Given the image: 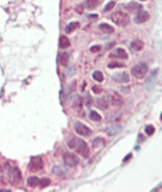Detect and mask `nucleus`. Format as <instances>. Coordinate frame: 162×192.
Wrapping results in <instances>:
<instances>
[{
    "label": "nucleus",
    "instance_id": "f257e3e1",
    "mask_svg": "<svg viewBox=\"0 0 162 192\" xmlns=\"http://www.w3.org/2000/svg\"><path fill=\"white\" fill-rule=\"evenodd\" d=\"M67 144L69 148L75 149L83 158H87L89 156L90 149L87 143L83 139L78 137H73L69 139Z\"/></svg>",
    "mask_w": 162,
    "mask_h": 192
},
{
    "label": "nucleus",
    "instance_id": "f03ea898",
    "mask_svg": "<svg viewBox=\"0 0 162 192\" xmlns=\"http://www.w3.org/2000/svg\"><path fill=\"white\" fill-rule=\"evenodd\" d=\"M111 20L113 23L120 27H126L130 23V17L126 13L122 11H116L111 16Z\"/></svg>",
    "mask_w": 162,
    "mask_h": 192
},
{
    "label": "nucleus",
    "instance_id": "7ed1b4c3",
    "mask_svg": "<svg viewBox=\"0 0 162 192\" xmlns=\"http://www.w3.org/2000/svg\"><path fill=\"white\" fill-rule=\"evenodd\" d=\"M8 181L11 185H16L22 181L21 171L17 167H11L8 171Z\"/></svg>",
    "mask_w": 162,
    "mask_h": 192
},
{
    "label": "nucleus",
    "instance_id": "20e7f679",
    "mask_svg": "<svg viewBox=\"0 0 162 192\" xmlns=\"http://www.w3.org/2000/svg\"><path fill=\"white\" fill-rule=\"evenodd\" d=\"M148 72V65L144 62H141L133 67L132 69V74L137 79H142L146 76Z\"/></svg>",
    "mask_w": 162,
    "mask_h": 192
},
{
    "label": "nucleus",
    "instance_id": "39448f33",
    "mask_svg": "<svg viewBox=\"0 0 162 192\" xmlns=\"http://www.w3.org/2000/svg\"><path fill=\"white\" fill-rule=\"evenodd\" d=\"M43 167V162L40 156H34L31 158L28 165V169L32 173H36L41 171Z\"/></svg>",
    "mask_w": 162,
    "mask_h": 192
},
{
    "label": "nucleus",
    "instance_id": "423d86ee",
    "mask_svg": "<svg viewBox=\"0 0 162 192\" xmlns=\"http://www.w3.org/2000/svg\"><path fill=\"white\" fill-rule=\"evenodd\" d=\"M63 159H64V162L65 164V165H67V167H76L79 164V158H78V157L76 155H75V154H73L72 153H69V152L64 153V156H63Z\"/></svg>",
    "mask_w": 162,
    "mask_h": 192
},
{
    "label": "nucleus",
    "instance_id": "0eeeda50",
    "mask_svg": "<svg viewBox=\"0 0 162 192\" xmlns=\"http://www.w3.org/2000/svg\"><path fill=\"white\" fill-rule=\"evenodd\" d=\"M108 100L114 107L119 108L123 104V99L118 93L115 91H111L108 95Z\"/></svg>",
    "mask_w": 162,
    "mask_h": 192
},
{
    "label": "nucleus",
    "instance_id": "6e6552de",
    "mask_svg": "<svg viewBox=\"0 0 162 192\" xmlns=\"http://www.w3.org/2000/svg\"><path fill=\"white\" fill-rule=\"evenodd\" d=\"M74 129H75L76 132L78 135H82V136H89L92 133V130L87 127L86 125H84V123H81V122H76L75 123V126H74Z\"/></svg>",
    "mask_w": 162,
    "mask_h": 192
},
{
    "label": "nucleus",
    "instance_id": "1a4fd4ad",
    "mask_svg": "<svg viewBox=\"0 0 162 192\" xmlns=\"http://www.w3.org/2000/svg\"><path fill=\"white\" fill-rule=\"evenodd\" d=\"M149 19H150V14L147 11H141L137 13L135 17L134 18V22L136 24H142L146 23Z\"/></svg>",
    "mask_w": 162,
    "mask_h": 192
},
{
    "label": "nucleus",
    "instance_id": "9d476101",
    "mask_svg": "<svg viewBox=\"0 0 162 192\" xmlns=\"http://www.w3.org/2000/svg\"><path fill=\"white\" fill-rule=\"evenodd\" d=\"M109 57L114 58L126 59L128 58V54L126 52V50L122 48H117L114 50L113 52H111Z\"/></svg>",
    "mask_w": 162,
    "mask_h": 192
},
{
    "label": "nucleus",
    "instance_id": "9b49d317",
    "mask_svg": "<svg viewBox=\"0 0 162 192\" xmlns=\"http://www.w3.org/2000/svg\"><path fill=\"white\" fill-rule=\"evenodd\" d=\"M113 80L118 83H127L129 82V76L126 72L115 73L112 76Z\"/></svg>",
    "mask_w": 162,
    "mask_h": 192
},
{
    "label": "nucleus",
    "instance_id": "f8f14e48",
    "mask_svg": "<svg viewBox=\"0 0 162 192\" xmlns=\"http://www.w3.org/2000/svg\"><path fill=\"white\" fill-rule=\"evenodd\" d=\"M141 8H142V6L135 2H130V3L128 4L126 6V9L127 11L132 13H138L139 11H141Z\"/></svg>",
    "mask_w": 162,
    "mask_h": 192
},
{
    "label": "nucleus",
    "instance_id": "ddd939ff",
    "mask_svg": "<svg viewBox=\"0 0 162 192\" xmlns=\"http://www.w3.org/2000/svg\"><path fill=\"white\" fill-rule=\"evenodd\" d=\"M96 106L101 110H105L107 109L109 106V102L108 99L105 97H101L100 99H97L96 102Z\"/></svg>",
    "mask_w": 162,
    "mask_h": 192
},
{
    "label": "nucleus",
    "instance_id": "4468645a",
    "mask_svg": "<svg viewBox=\"0 0 162 192\" xmlns=\"http://www.w3.org/2000/svg\"><path fill=\"white\" fill-rule=\"evenodd\" d=\"M121 130V126H119V125H114V126H109L108 128L106 129V132L110 136H114V135L119 134Z\"/></svg>",
    "mask_w": 162,
    "mask_h": 192
},
{
    "label": "nucleus",
    "instance_id": "2eb2a0df",
    "mask_svg": "<svg viewBox=\"0 0 162 192\" xmlns=\"http://www.w3.org/2000/svg\"><path fill=\"white\" fill-rule=\"evenodd\" d=\"M80 27V23L78 22H72L65 27V32L67 34H70Z\"/></svg>",
    "mask_w": 162,
    "mask_h": 192
},
{
    "label": "nucleus",
    "instance_id": "dca6fc26",
    "mask_svg": "<svg viewBox=\"0 0 162 192\" xmlns=\"http://www.w3.org/2000/svg\"><path fill=\"white\" fill-rule=\"evenodd\" d=\"M143 46H144V43L141 40H135L131 43V47L132 50L137 51V52L142 50Z\"/></svg>",
    "mask_w": 162,
    "mask_h": 192
},
{
    "label": "nucleus",
    "instance_id": "f3484780",
    "mask_svg": "<svg viewBox=\"0 0 162 192\" xmlns=\"http://www.w3.org/2000/svg\"><path fill=\"white\" fill-rule=\"evenodd\" d=\"M105 145V140L102 137H97L93 140L92 144L93 148L98 149L101 148Z\"/></svg>",
    "mask_w": 162,
    "mask_h": 192
},
{
    "label": "nucleus",
    "instance_id": "a211bd4d",
    "mask_svg": "<svg viewBox=\"0 0 162 192\" xmlns=\"http://www.w3.org/2000/svg\"><path fill=\"white\" fill-rule=\"evenodd\" d=\"M99 28L102 32L105 33V34H112L113 32H114V27H112L108 23H101L99 25Z\"/></svg>",
    "mask_w": 162,
    "mask_h": 192
},
{
    "label": "nucleus",
    "instance_id": "6ab92c4d",
    "mask_svg": "<svg viewBox=\"0 0 162 192\" xmlns=\"http://www.w3.org/2000/svg\"><path fill=\"white\" fill-rule=\"evenodd\" d=\"M82 105H83V99L79 95H76L74 96L73 102V106L76 109H82Z\"/></svg>",
    "mask_w": 162,
    "mask_h": 192
},
{
    "label": "nucleus",
    "instance_id": "aec40b11",
    "mask_svg": "<svg viewBox=\"0 0 162 192\" xmlns=\"http://www.w3.org/2000/svg\"><path fill=\"white\" fill-rule=\"evenodd\" d=\"M70 46V41L68 39L66 36L62 35L61 36L60 39H59V46L61 49H66L68 48Z\"/></svg>",
    "mask_w": 162,
    "mask_h": 192
},
{
    "label": "nucleus",
    "instance_id": "412c9836",
    "mask_svg": "<svg viewBox=\"0 0 162 192\" xmlns=\"http://www.w3.org/2000/svg\"><path fill=\"white\" fill-rule=\"evenodd\" d=\"M69 57L67 52H63L61 55H59V63L61 64V66L63 67H67V66L68 63H69Z\"/></svg>",
    "mask_w": 162,
    "mask_h": 192
},
{
    "label": "nucleus",
    "instance_id": "4be33fe9",
    "mask_svg": "<svg viewBox=\"0 0 162 192\" xmlns=\"http://www.w3.org/2000/svg\"><path fill=\"white\" fill-rule=\"evenodd\" d=\"M39 178L37 177V176H30L27 180V185L31 188H35L38 185H39Z\"/></svg>",
    "mask_w": 162,
    "mask_h": 192
},
{
    "label": "nucleus",
    "instance_id": "5701e85b",
    "mask_svg": "<svg viewBox=\"0 0 162 192\" xmlns=\"http://www.w3.org/2000/svg\"><path fill=\"white\" fill-rule=\"evenodd\" d=\"M99 3H100L99 0H86L84 6L87 9L93 10V9H95L98 6Z\"/></svg>",
    "mask_w": 162,
    "mask_h": 192
},
{
    "label": "nucleus",
    "instance_id": "b1692460",
    "mask_svg": "<svg viewBox=\"0 0 162 192\" xmlns=\"http://www.w3.org/2000/svg\"><path fill=\"white\" fill-rule=\"evenodd\" d=\"M51 183V180L49 179V178H42L41 180H40L39 182V185L41 189H45V188H47L49 185Z\"/></svg>",
    "mask_w": 162,
    "mask_h": 192
},
{
    "label": "nucleus",
    "instance_id": "393cba45",
    "mask_svg": "<svg viewBox=\"0 0 162 192\" xmlns=\"http://www.w3.org/2000/svg\"><path fill=\"white\" fill-rule=\"evenodd\" d=\"M89 118L91 120L96 121V122H98V121H100L102 120L101 115L99 114L98 112H96V111H91L89 114Z\"/></svg>",
    "mask_w": 162,
    "mask_h": 192
},
{
    "label": "nucleus",
    "instance_id": "a878e982",
    "mask_svg": "<svg viewBox=\"0 0 162 192\" xmlns=\"http://www.w3.org/2000/svg\"><path fill=\"white\" fill-rule=\"evenodd\" d=\"M92 76L94 80H96V82H102L104 79L103 74L102 73L101 71H99V70H96V71H95L94 73H93Z\"/></svg>",
    "mask_w": 162,
    "mask_h": 192
},
{
    "label": "nucleus",
    "instance_id": "bb28decb",
    "mask_svg": "<svg viewBox=\"0 0 162 192\" xmlns=\"http://www.w3.org/2000/svg\"><path fill=\"white\" fill-rule=\"evenodd\" d=\"M145 132L149 136L153 135L155 132V129L152 125H147L145 128Z\"/></svg>",
    "mask_w": 162,
    "mask_h": 192
},
{
    "label": "nucleus",
    "instance_id": "cd10ccee",
    "mask_svg": "<svg viewBox=\"0 0 162 192\" xmlns=\"http://www.w3.org/2000/svg\"><path fill=\"white\" fill-rule=\"evenodd\" d=\"M52 172H53L55 175H58V176H62L64 173L62 168H61V167H59V166H55V167H53V169H52Z\"/></svg>",
    "mask_w": 162,
    "mask_h": 192
},
{
    "label": "nucleus",
    "instance_id": "c85d7f7f",
    "mask_svg": "<svg viewBox=\"0 0 162 192\" xmlns=\"http://www.w3.org/2000/svg\"><path fill=\"white\" fill-rule=\"evenodd\" d=\"M115 6V2L111 1V2H109L105 6V8H104L103 11L104 12H107V11H111L114 8V7Z\"/></svg>",
    "mask_w": 162,
    "mask_h": 192
},
{
    "label": "nucleus",
    "instance_id": "c756f323",
    "mask_svg": "<svg viewBox=\"0 0 162 192\" xmlns=\"http://www.w3.org/2000/svg\"><path fill=\"white\" fill-rule=\"evenodd\" d=\"M109 68H121L126 67L123 64L119 62H111L108 65Z\"/></svg>",
    "mask_w": 162,
    "mask_h": 192
},
{
    "label": "nucleus",
    "instance_id": "7c9ffc66",
    "mask_svg": "<svg viewBox=\"0 0 162 192\" xmlns=\"http://www.w3.org/2000/svg\"><path fill=\"white\" fill-rule=\"evenodd\" d=\"M100 50H101V46L100 45H94V46H91L90 48V51L91 52H93V53L99 52Z\"/></svg>",
    "mask_w": 162,
    "mask_h": 192
},
{
    "label": "nucleus",
    "instance_id": "2f4dec72",
    "mask_svg": "<svg viewBox=\"0 0 162 192\" xmlns=\"http://www.w3.org/2000/svg\"><path fill=\"white\" fill-rule=\"evenodd\" d=\"M92 91L93 92L96 94H100L102 93V87H100V86L94 85L92 87Z\"/></svg>",
    "mask_w": 162,
    "mask_h": 192
},
{
    "label": "nucleus",
    "instance_id": "473e14b6",
    "mask_svg": "<svg viewBox=\"0 0 162 192\" xmlns=\"http://www.w3.org/2000/svg\"><path fill=\"white\" fill-rule=\"evenodd\" d=\"M145 139H146V138L143 136V135H142V134H141V135H138V138H137V142H143V140H145Z\"/></svg>",
    "mask_w": 162,
    "mask_h": 192
},
{
    "label": "nucleus",
    "instance_id": "72a5a7b5",
    "mask_svg": "<svg viewBox=\"0 0 162 192\" xmlns=\"http://www.w3.org/2000/svg\"><path fill=\"white\" fill-rule=\"evenodd\" d=\"M76 10V11L78 14H82L83 13V7L82 6H78Z\"/></svg>",
    "mask_w": 162,
    "mask_h": 192
},
{
    "label": "nucleus",
    "instance_id": "f704fd0d",
    "mask_svg": "<svg viewBox=\"0 0 162 192\" xmlns=\"http://www.w3.org/2000/svg\"><path fill=\"white\" fill-rule=\"evenodd\" d=\"M131 158H132V153H129V154H128V155H127V156L124 159H123V162H126L127 160H129Z\"/></svg>",
    "mask_w": 162,
    "mask_h": 192
},
{
    "label": "nucleus",
    "instance_id": "c9c22d12",
    "mask_svg": "<svg viewBox=\"0 0 162 192\" xmlns=\"http://www.w3.org/2000/svg\"><path fill=\"white\" fill-rule=\"evenodd\" d=\"M2 171H3V170H2V166L0 165V173H2Z\"/></svg>",
    "mask_w": 162,
    "mask_h": 192
},
{
    "label": "nucleus",
    "instance_id": "e433bc0d",
    "mask_svg": "<svg viewBox=\"0 0 162 192\" xmlns=\"http://www.w3.org/2000/svg\"><path fill=\"white\" fill-rule=\"evenodd\" d=\"M141 1H146V0H141Z\"/></svg>",
    "mask_w": 162,
    "mask_h": 192
}]
</instances>
